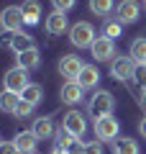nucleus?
I'll list each match as a JSON object with an SVG mask.
<instances>
[{
  "label": "nucleus",
  "mask_w": 146,
  "mask_h": 154,
  "mask_svg": "<svg viewBox=\"0 0 146 154\" xmlns=\"http://www.w3.org/2000/svg\"><path fill=\"white\" fill-rule=\"evenodd\" d=\"M62 128L69 131L72 136L82 139L85 131H87V121H85V116H82L80 110H69V113H64V118H62Z\"/></svg>",
  "instance_id": "0eeeda50"
},
{
  "label": "nucleus",
  "mask_w": 146,
  "mask_h": 154,
  "mask_svg": "<svg viewBox=\"0 0 146 154\" xmlns=\"http://www.w3.org/2000/svg\"><path fill=\"white\" fill-rule=\"evenodd\" d=\"M133 80H136V85H138V88H146V62L136 67V75H133Z\"/></svg>",
  "instance_id": "bb28decb"
},
{
  "label": "nucleus",
  "mask_w": 146,
  "mask_h": 154,
  "mask_svg": "<svg viewBox=\"0 0 146 154\" xmlns=\"http://www.w3.org/2000/svg\"><path fill=\"white\" fill-rule=\"evenodd\" d=\"M97 80H100V72H97V67H95V64H85V67H82V72H80V77H77V82H80L85 90L95 88Z\"/></svg>",
  "instance_id": "a211bd4d"
},
{
  "label": "nucleus",
  "mask_w": 146,
  "mask_h": 154,
  "mask_svg": "<svg viewBox=\"0 0 146 154\" xmlns=\"http://www.w3.org/2000/svg\"><path fill=\"white\" fill-rule=\"evenodd\" d=\"M120 33H123V23H118L115 18H113V21H105V23H103V36H108V38H113V41H115Z\"/></svg>",
  "instance_id": "393cba45"
},
{
  "label": "nucleus",
  "mask_w": 146,
  "mask_h": 154,
  "mask_svg": "<svg viewBox=\"0 0 146 154\" xmlns=\"http://www.w3.org/2000/svg\"><path fill=\"white\" fill-rule=\"evenodd\" d=\"M16 59H18V64H21L23 69L33 72V69L41 67V51L33 46V49H26V51H21V54H16Z\"/></svg>",
  "instance_id": "2eb2a0df"
},
{
  "label": "nucleus",
  "mask_w": 146,
  "mask_h": 154,
  "mask_svg": "<svg viewBox=\"0 0 146 154\" xmlns=\"http://www.w3.org/2000/svg\"><path fill=\"white\" fill-rule=\"evenodd\" d=\"M138 131H141V136L146 139V116H144V118L138 121Z\"/></svg>",
  "instance_id": "473e14b6"
},
{
  "label": "nucleus",
  "mask_w": 146,
  "mask_h": 154,
  "mask_svg": "<svg viewBox=\"0 0 146 154\" xmlns=\"http://www.w3.org/2000/svg\"><path fill=\"white\" fill-rule=\"evenodd\" d=\"M138 105L146 108V88H141V93H138Z\"/></svg>",
  "instance_id": "2f4dec72"
},
{
  "label": "nucleus",
  "mask_w": 146,
  "mask_h": 154,
  "mask_svg": "<svg viewBox=\"0 0 146 154\" xmlns=\"http://www.w3.org/2000/svg\"><path fill=\"white\" fill-rule=\"evenodd\" d=\"M21 98H23V100H28V103H33V105H38V103H41V98H44V90H41V85L31 82L28 88H23Z\"/></svg>",
  "instance_id": "5701e85b"
},
{
  "label": "nucleus",
  "mask_w": 146,
  "mask_h": 154,
  "mask_svg": "<svg viewBox=\"0 0 146 154\" xmlns=\"http://www.w3.org/2000/svg\"><path fill=\"white\" fill-rule=\"evenodd\" d=\"M90 11L95 13V16H110V13L115 11V0H90Z\"/></svg>",
  "instance_id": "412c9836"
},
{
  "label": "nucleus",
  "mask_w": 146,
  "mask_h": 154,
  "mask_svg": "<svg viewBox=\"0 0 146 154\" xmlns=\"http://www.w3.org/2000/svg\"><path fill=\"white\" fill-rule=\"evenodd\" d=\"M0 154H21L16 146V141H3L0 144Z\"/></svg>",
  "instance_id": "cd10ccee"
},
{
  "label": "nucleus",
  "mask_w": 146,
  "mask_h": 154,
  "mask_svg": "<svg viewBox=\"0 0 146 154\" xmlns=\"http://www.w3.org/2000/svg\"><path fill=\"white\" fill-rule=\"evenodd\" d=\"M95 28H92V23L87 21H80L75 23V26L69 28V41L72 46H77V49H90L92 44H95Z\"/></svg>",
  "instance_id": "f257e3e1"
},
{
  "label": "nucleus",
  "mask_w": 146,
  "mask_h": 154,
  "mask_svg": "<svg viewBox=\"0 0 146 154\" xmlns=\"http://www.w3.org/2000/svg\"><path fill=\"white\" fill-rule=\"evenodd\" d=\"M13 141H16V146H18V152H21V154H33V152H36V146H38V136L33 131H21Z\"/></svg>",
  "instance_id": "dca6fc26"
},
{
  "label": "nucleus",
  "mask_w": 146,
  "mask_h": 154,
  "mask_svg": "<svg viewBox=\"0 0 146 154\" xmlns=\"http://www.w3.org/2000/svg\"><path fill=\"white\" fill-rule=\"evenodd\" d=\"M51 3H54V8L56 11H69V8H75V0H51Z\"/></svg>",
  "instance_id": "c756f323"
},
{
  "label": "nucleus",
  "mask_w": 146,
  "mask_h": 154,
  "mask_svg": "<svg viewBox=\"0 0 146 154\" xmlns=\"http://www.w3.org/2000/svg\"><path fill=\"white\" fill-rule=\"evenodd\" d=\"M141 16V8L136 0H120L118 5H115V21L123 23V26H128V23H136Z\"/></svg>",
  "instance_id": "423d86ee"
},
{
  "label": "nucleus",
  "mask_w": 146,
  "mask_h": 154,
  "mask_svg": "<svg viewBox=\"0 0 146 154\" xmlns=\"http://www.w3.org/2000/svg\"><path fill=\"white\" fill-rule=\"evenodd\" d=\"M69 28V21H67V13L64 11H51L46 16V31L51 33V36H62V33Z\"/></svg>",
  "instance_id": "9b49d317"
},
{
  "label": "nucleus",
  "mask_w": 146,
  "mask_h": 154,
  "mask_svg": "<svg viewBox=\"0 0 146 154\" xmlns=\"http://www.w3.org/2000/svg\"><path fill=\"white\" fill-rule=\"evenodd\" d=\"M21 13H23V23L36 26V23L41 21V3H38V0H23Z\"/></svg>",
  "instance_id": "4468645a"
},
{
  "label": "nucleus",
  "mask_w": 146,
  "mask_h": 154,
  "mask_svg": "<svg viewBox=\"0 0 146 154\" xmlns=\"http://www.w3.org/2000/svg\"><path fill=\"white\" fill-rule=\"evenodd\" d=\"M82 59L80 57H75V54H64L59 59V72H62V77H67V80H77L80 77V72H82Z\"/></svg>",
  "instance_id": "9d476101"
},
{
  "label": "nucleus",
  "mask_w": 146,
  "mask_h": 154,
  "mask_svg": "<svg viewBox=\"0 0 146 154\" xmlns=\"http://www.w3.org/2000/svg\"><path fill=\"white\" fill-rule=\"evenodd\" d=\"M33 108H36L33 103H28V100L21 98V103H18V108H16V113H13V116H16V118H28V116L33 113Z\"/></svg>",
  "instance_id": "a878e982"
},
{
  "label": "nucleus",
  "mask_w": 146,
  "mask_h": 154,
  "mask_svg": "<svg viewBox=\"0 0 146 154\" xmlns=\"http://www.w3.org/2000/svg\"><path fill=\"white\" fill-rule=\"evenodd\" d=\"M113 108H115V98H113V93H108V90H97V93L90 98V105H87V110H90L92 118L110 116Z\"/></svg>",
  "instance_id": "f03ea898"
},
{
  "label": "nucleus",
  "mask_w": 146,
  "mask_h": 154,
  "mask_svg": "<svg viewBox=\"0 0 146 154\" xmlns=\"http://www.w3.org/2000/svg\"><path fill=\"white\" fill-rule=\"evenodd\" d=\"M85 154H103V144L100 141H90L85 146Z\"/></svg>",
  "instance_id": "7c9ffc66"
},
{
  "label": "nucleus",
  "mask_w": 146,
  "mask_h": 154,
  "mask_svg": "<svg viewBox=\"0 0 146 154\" xmlns=\"http://www.w3.org/2000/svg\"><path fill=\"white\" fill-rule=\"evenodd\" d=\"M113 154H138V141L131 136L115 139L113 141Z\"/></svg>",
  "instance_id": "6ab92c4d"
},
{
  "label": "nucleus",
  "mask_w": 146,
  "mask_h": 154,
  "mask_svg": "<svg viewBox=\"0 0 146 154\" xmlns=\"http://www.w3.org/2000/svg\"><path fill=\"white\" fill-rule=\"evenodd\" d=\"M85 146H87V144H82V139H75L67 152H69V154H85Z\"/></svg>",
  "instance_id": "c85d7f7f"
},
{
  "label": "nucleus",
  "mask_w": 146,
  "mask_h": 154,
  "mask_svg": "<svg viewBox=\"0 0 146 154\" xmlns=\"http://www.w3.org/2000/svg\"><path fill=\"white\" fill-rule=\"evenodd\" d=\"M118 121L113 118V113L110 116H100V118H95V136L103 139V141H110V139H118Z\"/></svg>",
  "instance_id": "39448f33"
},
{
  "label": "nucleus",
  "mask_w": 146,
  "mask_h": 154,
  "mask_svg": "<svg viewBox=\"0 0 146 154\" xmlns=\"http://www.w3.org/2000/svg\"><path fill=\"white\" fill-rule=\"evenodd\" d=\"M5 46L8 49H13L16 54H21V51H26V49H33V38L28 36V33H23V31H16V33H8V38H5Z\"/></svg>",
  "instance_id": "ddd939ff"
},
{
  "label": "nucleus",
  "mask_w": 146,
  "mask_h": 154,
  "mask_svg": "<svg viewBox=\"0 0 146 154\" xmlns=\"http://www.w3.org/2000/svg\"><path fill=\"white\" fill-rule=\"evenodd\" d=\"M75 139H77V136H72L69 131L59 128V131H56V139H54V144H56L54 149H62V152H67V149L72 146V141H75Z\"/></svg>",
  "instance_id": "b1692460"
},
{
  "label": "nucleus",
  "mask_w": 146,
  "mask_h": 154,
  "mask_svg": "<svg viewBox=\"0 0 146 154\" xmlns=\"http://www.w3.org/2000/svg\"><path fill=\"white\" fill-rule=\"evenodd\" d=\"M31 131L36 134L41 141H46V139H51L56 134V128H54V123H51L49 116H41V118H33V128H31Z\"/></svg>",
  "instance_id": "f3484780"
},
{
  "label": "nucleus",
  "mask_w": 146,
  "mask_h": 154,
  "mask_svg": "<svg viewBox=\"0 0 146 154\" xmlns=\"http://www.w3.org/2000/svg\"><path fill=\"white\" fill-rule=\"evenodd\" d=\"M18 103H21V95H18V93H11V90H5V93L0 95V108L5 110V113H16Z\"/></svg>",
  "instance_id": "4be33fe9"
},
{
  "label": "nucleus",
  "mask_w": 146,
  "mask_h": 154,
  "mask_svg": "<svg viewBox=\"0 0 146 154\" xmlns=\"http://www.w3.org/2000/svg\"><path fill=\"white\" fill-rule=\"evenodd\" d=\"M82 93H85V88H82L77 80H67V82L62 85V90H59V98H62V103L75 105V103L82 100Z\"/></svg>",
  "instance_id": "f8f14e48"
},
{
  "label": "nucleus",
  "mask_w": 146,
  "mask_h": 154,
  "mask_svg": "<svg viewBox=\"0 0 146 154\" xmlns=\"http://www.w3.org/2000/svg\"><path fill=\"white\" fill-rule=\"evenodd\" d=\"M92 57H95V62H110L115 57V41L108 36H97L95 38V44L90 46Z\"/></svg>",
  "instance_id": "1a4fd4ad"
},
{
  "label": "nucleus",
  "mask_w": 146,
  "mask_h": 154,
  "mask_svg": "<svg viewBox=\"0 0 146 154\" xmlns=\"http://www.w3.org/2000/svg\"><path fill=\"white\" fill-rule=\"evenodd\" d=\"M136 67H138V62H136L133 57H115L113 64H110V75H113V80H118V82H128V80H133Z\"/></svg>",
  "instance_id": "7ed1b4c3"
},
{
  "label": "nucleus",
  "mask_w": 146,
  "mask_h": 154,
  "mask_svg": "<svg viewBox=\"0 0 146 154\" xmlns=\"http://www.w3.org/2000/svg\"><path fill=\"white\" fill-rule=\"evenodd\" d=\"M128 57H133L138 64H144V62H146V38H144V36H138V38H133V41H131Z\"/></svg>",
  "instance_id": "aec40b11"
},
{
  "label": "nucleus",
  "mask_w": 146,
  "mask_h": 154,
  "mask_svg": "<svg viewBox=\"0 0 146 154\" xmlns=\"http://www.w3.org/2000/svg\"><path fill=\"white\" fill-rule=\"evenodd\" d=\"M0 26H3V31H5V33L21 31V26H23L21 5H8L5 11H3V16H0Z\"/></svg>",
  "instance_id": "6e6552de"
},
{
  "label": "nucleus",
  "mask_w": 146,
  "mask_h": 154,
  "mask_svg": "<svg viewBox=\"0 0 146 154\" xmlns=\"http://www.w3.org/2000/svg\"><path fill=\"white\" fill-rule=\"evenodd\" d=\"M51 154H69V152H62V149H54V152H51Z\"/></svg>",
  "instance_id": "72a5a7b5"
},
{
  "label": "nucleus",
  "mask_w": 146,
  "mask_h": 154,
  "mask_svg": "<svg viewBox=\"0 0 146 154\" xmlns=\"http://www.w3.org/2000/svg\"><path fill=\"white\" fill-rule=\"evenodd\" d=\"M28 69H23L21 64L11 67V69L5 72V90H11V93H23V88H28Z\"/></svg>",
  "instance_id": "20e7f679"
}]
</instances>
